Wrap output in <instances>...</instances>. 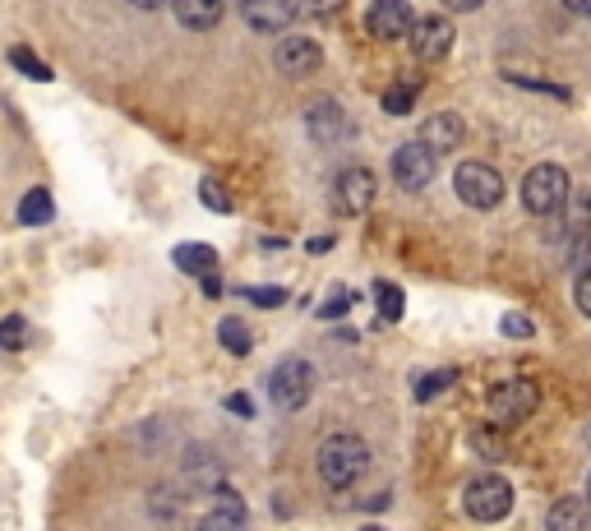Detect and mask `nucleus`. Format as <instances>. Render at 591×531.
Segmentation results:
<instances>
[{
    "label": "nucleus",
    "instance_id": "f257e3e1",
    "mask_svg": "<svg viewBox=\"0 0 591 531\" xmlns=\"http://www.w3.org/2000/svg\"><path fill=\"white\" fill-rule=\"evenodd\" d=\"M314 471H319V481H324L328 490H351V485L370 471V444H365L361 435H351V430H338V435L319 439V448H314Z\"/></svg>",
    "mask_w": 591,
    "mask_h": 531
},
{
    "label": "nucleus",
    "instance_id": "f03ea898",
    "mask_svg": "<svg viewBox=\"0 0 591 531\" xmlns=\"http://www.w3.org/2000/svg\"><path fill=\"white\" fill-rule=\"evenodd\" d=\"M568 171L559 167V162H541V167L527 171V181H522V204H527V213H536V218H550V213H559V208L568 204Z\"/></svg>",
    "mask_w": 591,
    "mask_h": 531
},
{
    "label": "nucleus",
    "instance_id": "7ed1b4c3",
    "mask_svg": "<svg viewBox=\"0 0 591 531\" xmlns=\"http://www.w3.org/2000/svg\"><path fill=\"white\" fill-rule=\"evenodd\" d=\"M462 508H467V518H476V522H504L508 508H513V485H508L504 476H495V471H485V476L467 481Z\"/></svg>",
    "mask_w": 591,
    "mask_h": 531
},
{
    "label": "nucleus",
    "instance_id": "20e7f679",
    "mask_svg": "<svg viewBox=\"0 0 591 531\" xmlns=\"http://www.w3.org/2000/svg\"><path fill=\"white\" fill-rule=\"evenodd\" d=\"M485 407H490V421H495V425L518 430L531 411L541 407V393H536L531 379H504V384L490 388V402H485Z\"/></svg>",
    "mask_w": 591,
    "mask_h": 531
},
{
    "label": "nucleus",
    "instance_id": "39448f33",
    "mask_svg": "<svg viewBox=\"0 0 591 531\" xmlns=\"http://www.w3.org/2000/svg\"><path fill=\"white\" fill-rule=\"evenodd\" d=\"M314 393V370L310 361H301V356H291V361H282L273 375H268V402L278 411H301L305 402H310Z\"/></svg>",
    "mask_w": 591,
    "mask_h": 531
},
{
    "label": "nucleus",
    "instance_id": "423d86ee",
    "mask_svg": "<svg viewBox=\"0 0 591 531\" xmlns=\"http://www.w3.org/2000/svg\"><path fill=\"white\" fill-rule=\"evenodd\" d=\"M453 190H458V199L467 208H495L499 199H504V176H499L490 162H462L458 171H453Z\"/></svg>",
    "mask_w": 591,
    "mask_h": 531
},
{
    "label": "nucleus",
    "instance_id": "0eeeda50",
    "mask_svg": "<svg viewBox=\"0 0 591 531\" xmlns=\"http://www.w3.org/2000/svg\"><path fill=\"white\" fill-rule=\"evenodd\" d=\"M411 28H416L411 0H370V10H365V33L370 37H379V42H402Z\"/></svg>",
    "mask_w": 591,
    "mask_h": 531
},
{
    "label": "nucleus",
    "instance_id": "6e6552de",
    "mask_svg": "<svg viewBox=\"0 0 591 531\" xmlns=\"http://www.w3.org/2000/svg\"><path fill=\"white\" fill-rule=\"evenodd\" d=\"M435 171H439V153H430L421 139H411V144H402L393 153V181L402 190H425V185L435 181Z\"/></svg>",
    "mask_w": 591,
    "mask_h": 531
},
{
    "label": "nucleus",
    "instance_id": "1a4fd4ad",
    "mask_svg": "<svg viewBox=\"0 0 591 531\" xmlns=\"http://www.w3.org/2000/svg\"><path fill=\"white\" fill-rule=\"evenodd\" d=\"M273 65H278V74H287V79H310V74L324 65V47H319L314 37L291 33V37H282L278 42Z\"/></svg>",
    "mask_w": 591,
    "mask_h": 531
},
{
    "label": "nucleus",
    "instance_id": "9d476101",
    "mask_svg": "<svg viewBox=\"0 0 591 531\" xmlns=\"http://www.w3.org/2000/svg\"><path fill=\"white\" fill-rule=\"evenodd\" d=\"M453 24H448L444 14H430V19H416V28H411V47H416V56H421L425 65L444 61L448 51H453Z\"/></svg>",
    "mask_w": 591,
    "mask_h": 531
},
{
    "label": "nucleus",
    "instance_id": "9b49d317",
    "mask_svg": "<svg viewBox=\"0 0 591 531\" xmlns=\"http://www.w3.org/2000/svg\"><path fill=\"white\" fill-rule=\"evenodd\" d=\"M241 14L254 33H282V28L296 24L301 0H241Z\"/></svg>",
    "mask_w": 591,
    "mask_h": 531
},
{
    "label": "nucleus",
    "instance_id": "f8f14e48",
    "mask_svg": "<svg viewBox=\"0 0 591 531\" xmlns=\"http://www.w3.org/2000/svg\"><path fill=\"white\" fill-rule=\"evenodd\" d=\"M374 190H379V185H374L370 171H365V167H347L338 176V185H333V199H338L342 213L356 218V213H365V208L374 204Z\"/></svg>",
    "mask_w": 591,
    "mask_h": 531
},
{
    "label": "nucleus",
    "instance_id": "ddd939ff",
    "mask_svg": "<svg viewBox=\"0 0 591 531\" xmlns=\"http://www.w3.org/2000/svg\"><path fill=\"white\" fill-rule=\"evenodd\" d=\"M462 139H467V125H462L458 111H435V116L421 125V144L430 148V153H453Z\"/></svg>",
    "mask_w": 591,
    "mask_h": 531
},
{
    "label": "nucleus",
    "instance_id": "4468645a",
    "mask_svg": "<svg viewBox=\"0 0 591 531\" xmlns=\"http://www.w3.org/2000/svg\"><path fill=\"white\" fill-rule=\"evenodd\" d=\"M305 125H310V134L319 139V144H333V139H347L351 134L347 111H342L338 102H314L310 116H305Z\"/></svg>",
    "mask_w": 591,
    "mask_h": 531
},
{
    "label": "nucleus",
    "instance_id": "2eb2a0df",
    "mask_svg": "<svg viewBox=\"0 0 591 531\" xmlns=\"http://www.w3.org/2000/svg\"><path fill=\"white\" fill-rule=\"evenodd\" d=\"M171 14L190 33H208L222 24V0H171Z\"/></svg>",
    "mask_w": 591,
    "mask_h": 531
},
{
    "label": "nucleus",
    "instance_id": "dca6fc26",
    "mask_svg": "<svg viewBox=\"0 0 591 531\" xmlns=\"http://www.w3.org/2000/svg\"><path fill=\"white\" fill-rule=\"evenodd\" d=\"M591 527V508L582 499H555L545 513V531H587Z\"/></svg>",
    "mask_w": 591,
    "mask_h": 531
},
{
    "label": "nucleus",
    "instance_id": "f3484780",
    "mask_svg": "<svg viewBox=\"0 0 591 531\" xmlns=\"http://www.w3.org/2000/svg\"><path fill=\"white\" fill-rule=\"evenodd\" d=\"M171 259H176V268L194 273V278H213V268H218V250H213V245H199V241L176 245Z\"/></svg>",
    "mask_w": 591,
    "mask_h": 531
},
{
    "label": "nucleus",
    "instance_id": "a211bd4d",
    "mask_svg": "<svg viewBox=\"0 0 591 531\" xmlns=\"http://www.w3.org/2000/svg\"><path fill=\"white\" fill-rule=\"evenodd\" d=\"M199 531H245V504L236 495H218V508L204 513Z\"/></svg>",
    "mask_w": 591,
    "mask_h": 531
},
{
    "label": "nucleus",
    "instance_id": "6ab92c4d",
    "mask_svg": "<svg viewBox=\"0 0 591 531\" xmlns=\"http://www.w3.org/2000/svg\"><path fill=\"white\" fill-rule=\"evenodd\" d=\"M56 218V199L47 190H28L19 199V227H42V222Z\"/></svg>",
    "mask_w": 591,
    "mask_h": 531
},
{
    "label": "nucleus",
    "instance_id": "aec40b11",
    "mask_svg": "<svg viewBox=\"0 0 591 531\" xmlns=\"http://www.w3.org/2000/svg\"><path fill=\"white\" fill-rule=\"evenodd\" d=\"M218 342L231 351V356H250V347H254L250 328H245L241 319H222V324H218Z\"/></svg>",
    "mask_w": 591,
    "mask_h": 531
},
{
    "label": "nucleus",
    "instance_id": "412c9836",
    "mask_svg": "<svg viewBox=\"0 0 591 531\" xmlns=\"http://www.w3.org/2000/svg\"><path fill=\"white\" fill-rule=\"evenodd\" d=\"M453 384H458V370H430V375L416 379V402H435Z\"/></svg>",
    "mask_w": 591,
    "mask_h": 531
},
{
    "label": "nucleus",
    "instance_id": "4be33fe9",
    "mask_svg": "<svg viewBox=\"0 0 591 531\" xmlns=\"http://www.w3.org/2000/svg\"><path fill=\"white\" fill-rule=\"evenodd\" d=\"M374 301H379V319H384V324H398L402 319V291L393 287V282H379V287H374Z\"/></svg>",
    "mask_w": 591,
    "mask_h": 531
},
{
    "label": "nucleus",
    "instance_id": "5701e85b",
    "mask_svg": "<svg viewBox=\"0 0 591 531\" xmlns=\"http://www.w3.org/2000/svg\"><path fill=\"white\" fill-rule=\"evenodd\" d=\"M10 65H14V70H24L33 84H51V65H42L28 47H10Z\"/></svg>",
    "mask_w": 591,
    "mask_h": 531
},
{
    "label": "nucleus",
    "instance_id": "b1692460",
    "mask_svg": "<svg viewBox=\"0 0 591 531\" xmlns=\"http://www.w3.org/2000/svg\"><path fill=\"white\" fill-rule=\"evenodd\" d=\"M24 342H28L24 314H5V319H0V347H5V351H19Z\"/></svg>",
    "mask_w": 591,
    "mask_h": 531
},
{
    "label": "nucleus",
    "instance_id": "393cba45",
    "mask_svg": "<svg viewBox=\"0 0 591 531\" xmlns=\"http://www.w3.org/2000/svg\"><path fill=\"white\" fill-rule=\"evenodd\" d=\"M411 107H416V84H393L384 93V111H388V116H407Z\"/></svg>",
    "mask_w": 591,
    "mask_h": 531
},
{
    "label": "nucleus",
    "instance_id": "a878e982",
    "mask_svg": "<svg viewBox=\"0 0 591 531\" xmlns=\"http://www.w3.org/2000/svg\"><path fill=\"white\" fill-rule=\"evenodd\" d=\"M199 199H204V204L213 208V213H231V194L222 190V185L213 181V176H208V181H199Z\"/></svg>",
    "mask_w": 591,
    "mask_h": 531
},
{
    "label": "nucleus",
    "instance_id": "bb28decb",
    "mask_svg": "<svg viewBox=\"0 0 591 531\" xmlns=\"http://www.w3.org/2000/svg\"><path fill=\"white\" fill-rule=\"evenodd\" d=\"M342 10H347V0H301V14H310V19H338Z\"/></svg>",
    "mask_w": 591,
    "mask_h": 531
},
{
    "label": "nucleus",
    "instance_id": "cd10ccee",
    "mask_svg": "<svg viewBox=\"0 0 591 531\" xmlns=\"http://www.w3.org/2000/svg\"><path fill=\"white\" fill-rule=\"evenodd\" d=\"M573 305H578V310L591 319V268H582L578 282H573Z\"/></svg>",
    "mask_w": 591,
    "mask_h": 531
},
{
    "label": "nucleus",
    "instance_id": "c85d7f7f",
    "mask_svg": "<svg viewBox=\"0 0 591 531\" xmlns=\"http://www.w3.org/2000/svg\"><path fill=\"white\" fill-rule=\"evenodd\" d=\"M245 296H250L254 305H264V310H273V305H282V301H287V291H273V287H264V291L254 287V291H245Z\"/></svg>",
    "mask_w": 591,
    "mask_h": 531
},
{
    "label": "nucleus",
    "instance_id": "c756f323",
    "mask_svg": "<svg viewBox=\"0 0 591 531\" xmlns=\"http://www.w3.org/2000/svg\"><path fill=\"white\" fill-rule=\"evenodd\" d=\"M499 328H504V338H531V324L522 319V314H508Z\"/></svg>",
    "mask_w": 591,
    "mask_h": 531
},
{
    "label": "nucleus",
    "instance_id": "7c9ffc66",
    "mask_svg": "<svg viewBox=\"0 0 591 531\" xmlns=\"http://www.w3.org/2000/svg\"><path fill=\"white\" fill-rule=\"evenodd\" d=\"M347 305H351V296H347V291H338L333 301H324V310H319V319H338V314H347Z\"/></svg>",
    "mask_w": 591,
    "mask_h": 531
},
{
    "label": "nucleus",
    "instance_id": "2f4dec72",
    "mask_svg": "<svg viewBox=\"0 0 591 531\" xmlns=\"http://www.w3.org/2000/svg\"><path fill=\"white\" fill-rule=\"evenodd\" d=\"M227 407L236 411V416H250V411H254V407H250V398H245V393H231V398H227Z\"/></svg>",
    "mask_w": 591,
    "mask_h": 531
},
{
    "label": "nucleus",
    "instance_id": "473e14b6",
    "mask_svg": "<svg viewBox=\"0 0 591 531\" xmlns=\"http://www.w3.org/2000/svg\"><path fill=\"white\" fill-rule=\"evenodd\" d=\"M448 10H458V14H471V10H481L485 0H444Z\"/></svg>",
    "mask_w": 591,
    "mask_h": 531
},
{
    "label": "nucleus",
    "instance_id": "72a5a7b5",
    "mask_svg": "<svg viewBox=\"0 0 591 531\" xmlns=\"http://www.w3.org/2000/svg\"><path fill=\"white\" fill-rule=\"evenodd\" d=\"M328 250H333V241H328V236H314V241H310V254H328Z\"/></svg>",
    "mask_w": 591,
    "mask_h": 531
},
{
    "label": "nucleus",
    "instance_id": "f704fd0d",
    "mask_svg": "<svg viewBox=\"0 0 591 531\" xmlns=\"http://www.w3.org/2000/svg\"><path fill=\"white\" fill-rule=\"evenodd\" d=\"M564 10H573V14H591V0H564Z\"/></svg>",
    "mask_w": 591,
    "mask_h": 531
},
{
    "label": "nucleus",
    "instance_id": "c9c22d12",
    "mask_svg": "<svg viewBox=\"0 0 591 531\" xmlns=\"http://www.w3.org/2000/svg\"><path fill=\"white\" fill-rule=\"evenodd\" d=\"M134 10H162V5H167V0H130Z\"/></svg>",
    "mask_w": 591,
    "mask_h": 531
},
{
    "label": "nucleus",
    "instance_id": "e433bc0d",
    "mask_svg": "<svg viewBox=\"0 0 591 531\" xmlns=\"http://www.w3.org/2000/svg\"><path fill=\"white\" fill-rule=\"evenodd\" d=\"M582 504H591V476H587V499H582Z\"/></svg>",
    "mask_w": 591,
    "mask_h": 531
},
{
    "label": "nucleus",
    "instance_id": "4c0bfd02",
    "mask_svg": "<svg viewBox=\"0 0 591 531\" xmlns=\"http://www.w3.org/2000/svg\"><path fill=\"white\" fill-rule=\"evenodd\" d=\"M582 439H587V448H591V425H587V435H582Z\"/></svg>",
    "mask_w": 591,
    "mask_h": 531
},
{
    "label": "nucleus",
    "instance_id": "58836bf2",
    "mask_svg": "<svg viewBox=\"0 0 591 531\" xmlns=\"http://www.w3.org/2000/svg\"><path fill=\"white\" fill-rule=\"evenodd\" d=\"M365 531H379V527H365Z\"/></svg>",
    "mask_w": 591,
    "mask_h": 531
}]
</instances>
